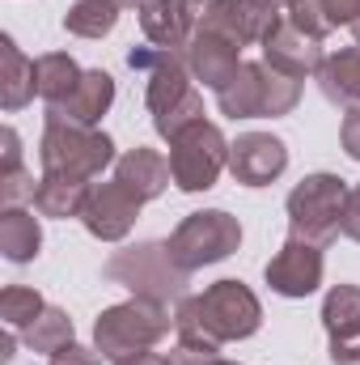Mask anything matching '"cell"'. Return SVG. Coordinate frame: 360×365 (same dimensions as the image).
<instances>
[{
  "mask_svg": "<svg viewBox=\"0 0 360 365\" xmlns=\"http://www.w3.org/2000/svg\"><path fill=\"white\" fill-rule=\"evenodd\" d=\"M284 21V4L280 0H229V30L238 34L242 47L250 43H268V34Z\"/></svg>",
  "mask_w": 360,
  "mask_h": 365,
  "instance_id": "cell-22",
  "label": "cell"
},
{
  "mask_svg": "<svg viewBox=\"0 0 360 365\" xmlns=\"http://www.w3.org/2000/svg\"><path fill=\"white\" fill-rule=\"evenodd\" d=\"M34 73H38V98H43L47 106H64L68 93L77 90V81H81V68H77V60H73L68 51H47V56H38V60H34Z\"/></svg>",
  "mask_w": 360,
  "mask_h": 365,
  "instance_id": "cell-23",
  "label": "cell"
},
{
  "mask_svg": "<svg viewBox=\"0 0 360 365\" xmlns=\"http://www.w3.org/2000/svg\"><path fill=\"white\" fill-rule=\"evenodd\" d=\"M331 361L335 365H360V336H352V340H331Z\"/></svg>",
  "mask_w": 360,
  "mask_h": 365,
  "instance_id": "cell-36",
  "label": "cell"
},
{
  "mask_svg": "<svg viewBox=\"0 0 360 365\" xmlns=\"http://www.w3.org/2000/svg\"><path fill=\"white\" fill-rule=\"evenodd\" d=\"M106 280L132 289V297H153V302H174L179 306L186 293V272L170 259V247L166 242H140V247H127V251H115L106 259Z\"/></svg>",
  "mask_w": 360,
  "mask_h": 365,
  "instance_id": "cell-5",
  "label": "cell"
},
{
  "mask_svg": "<svg viewBox=\"0 0 360 365\" xmlns=\"http://www.w3.org/2000/svg\"><path fill=\"white\" fill-rule=\"evenodd\" d=\"M119 0H77L64 13V30L77 38H106L119 26Z\"/></svg>",
  "mask_w": 360,
  "mask_h": 365,
  "instance_id": "cell-25",
  "label": "cell"
},
{
  "mask_svg": "<svg viewBox=\"0 0 360 365\" xmlns=\"http://www.w3.org/2000/svg\"><path fill=\"white\" fill-rule=\"evenodd\" d=\"M110 102H115V77H110L106 68H85L81 81H77V90L68 93V102H64V106H51V110L68 115L73 123L93 128V123L110 110Z\"/></svg>",
  "mask_w": 360,
  "mask_h": 365,
  "instance_id": "cell-16",
  "label": "cell"
},
{
  "mask_svg": "<svg viewBox=\"0 0 360 365\" xmlns=\"http://www.w3.org/2000/svg\"><path fill=\"white\" fill-rule=\"evenodd\" d=\"M140 204H144V200H140L136 191H127L119 179L97 182L90 191L85 212H81V225L90 230L97 242H123V238L132 234L136 217H140Z\"/></svg>",
  "mask_w": 360,
  "mask_h": 365,
  "instance_id": "cell-11",
  "label": "cell"
},
{
  "mask_svg": "<svg viewBox=\"0 0 360 365\" xmlns=\"http://www.w3.org/2000/svg\"><path fill=\"white\" fill-rule=\"evenodd\" d=\"M43 310H47V302H43V293L30 289V284H9V289L0 293V319H4V327H13V331H21V336L38 323Z\"/></svg>",
  "mask_w": 360,
  "mask_h": 365,
  "instance_id": "cell-26",
  "label": "cell"
},
{
  "mask_svg": "<svg viewBox=\"0 0 360 365\" xmlns=\"http://www.w3.org/2000/svg\"><path fill=\"white\" fill-rule=\"evenodd\" d=\"M127 64L136 73L149 77V115H153V128L162 140H174L179 132H186L191 123L203 119V98L191 86V68H186V51H170V47H132L127 51Z\"/></svg>",
  "mask_w": 360,
  "mask_h": 365,
  "instance_id": "cell-2",
  "label": "cell"
},
{
  "mask_svg": "<svg viewBox=\"0 0 360 365\" xmlns=\"http://www.w3.org/2000/svg\"><path fill=\"white\" fill-rule=\"evenodd\" d=\"M288 170V145L271 132H242L229 145V175L242 187H271Z\"/></svg>",
  "mask_w": 360,
  "mask_h": 365,
  "instance_id": "cell-12",
  "label": "cell"
},
{
  "mask_svg": "<svg viewBox=\"0 0 360 365\" xmlns=\"http://www.w3.org/2000/svg\"><path fill=\"white\" fill-rule=\"evenodd\" d=\"M348 182L339 175H305L288 191V230L292 238H305V242H335L339 238V225H344V204H348Z\"/></svg>",
  "mask_w": 360,
  "mask_h": 365,
  "instance_id": "cell-6",
  "label": "cell"
},
{
  "mask_svg": "<svg viewBox=\"0 0 360 365\" xmlns=\"http://www.w3.org/2000/svg\"><path fill=\"white\" fill-rule=\"evenodd\" d=\"M314 77H318V90L327 102L360 106V47H344V51L327 56Z\"/></svg>",
  "mask_w": 360,
  "mask_h": 365,
  "instance_id": "cell-19",
  "label": "cell"
},
{
  "mask_svg": "<svg viewBox=\"0 0 360 365\" xmlns=\"http://www.w3.org/2000/svg\"><path fill=\"white\" fill-rule=\"evenodd\" d=\"M322 327L331 340L360 336V284H335L322 297Z\"/></svg>",
  "mask_w": 360,
  "mask_h": 365,
  "instance_id": "cell-24",
  "label": "cell"
},
{
  "mask_svg": "<svg viewBox=\"0 0 360 365\" xmlns=\"http://www.w3.org/2000/svg\"><path fill=\"white\" fill-rule=\"evenodd\" d=\"M263 327V306L242 280H216L174 306V336L182 344L216 353L229 340H246Z\"/></svg>",
  "mask_w": 360,
  "mask_h": 365,
  "instance_id": "cell-1",
  "label": "cell"
},
{
  "mask_svg": "<svg viewBox=\"0 0 360 365\" xmlns=\"http://www.w3.org/2000/svg\"><path fill=\"white\" fill-rule=\"evenodd\" d=\"M38 247H43V225L30 208H4L0 212V251L9 264H30L38 259Z\"/></svg>",
  "mask_w": 360,
  "mask_h": 365,
  "instance_id": "cell-21",
  "label": "cell"
},
{
  "mask_svg": "<svg viewBox=\"0 0 360 365\" xmlns=\"http://www.w3.org/2000/svg\"><path fill=\"white\" fill-rule=\"evenodd\" d=\"M166 247H170V259L191 276V272H199V268H208V264L229 259L242 247V225L225 208H203V212L182 217Z\"/></svg>",
  "mask_w": 360,
  "mask_h": 365,
  "instance_id": "cell-7",
  "label": "cell"
},
{
  "mask_svg": "<svg viewBox=\"0 0 360 365\" xmlns=\"http://www.w3.org/2000/svg\"><path fill=\"white\" fill-rule=\"evenodd\" d=\"M208 365H242V361H225V357H212Z\"/></svg>",
  "mask_w": 360,
  "mask_h": 365,
  "instance_id": "cell-39",
  "label": "cell"
},
{
  "mask_svg": "<svg viewBox=\"0 0 360 365\" xmlns=\"http://www.w3.org/2000/svg\"><path fill=\"white\" fill-rule=\"evenodd\" d=\"M115 179L123 182L127 191H136L140 200H157L174 182V170H170V158H162L149 145H136V149H127L115 162Z\"/></svg>",
  "mask_w": 360,
  "mask_h": 365,
  "instance_id": "cell-14",
  "label": "cell"
},
{
  "mask_svg": "<svg viewBox=\"0 0 360 365\" xmlns=\"http://www.w3.org/2000/svg\"><path fill=\"white\" fill-rule=\"evenodd\" d=\"M140 30H144V43H153V47L186 51L191 26H186V13H182V0H149L140 9Z\"/></svg>",
  "mask_w": 360,
  "mask_h": 365,
  "instance_id": "cell-20",
  "label": "cell"
},
{
  "mask_svg": "<svg viewBox=\"0 0 360 365\" xmlns=\"http://www.w3.org/2000/svg\"><path fill=\"white\" fill-rule=\"evenodd\" d=\"M186 68H191L195 81H203L212 93L229 86V77L242 68V43H238V34L229 30V21H225V26L195 30V34L186 38Z\"/></svg>",
  "mask_w": 360,
  "mask_h": 365,
  "instance_id": "cell-9",
  "label": "cell"
},
{
  "mask_svg": "<svg viewBox=\"0 0 360 365\" xmlns=\"http://www.w3.org/2000/svg\"><path fill=\"white\" fill-rule=\"evenodd\" d=\"M51 365H102V353H97V349H81V344L73 340L68 349H60V353L51 357Z\"/></svg>",
  "mask_w": 360,
  "mask_h": 365,
  "instance_id": "cell-32",
  "label": "cell"
},
{
  "mask_svg": "<svg viewBox=\"0 0 360 365\" xmlns=\"http://www.w3.org/2000/svg\"><path fill=\"white\" fill-rule=\"evenodd\" d=\"M90 182L85 179H68V175H43L34 187V212L38 217H55V221H68V217H81L85 204H90Z\"/></svg>",
  "mask_w": 360,
  "mask_h": 365,
  "instance_id": "cell-17",
  "label": "cell"
},
{
  "mask_svg": "<svg viewBox=\"0 0 360 365\" xmlns=\"http://www.w3.org/2000/svg\"><path fill=\"white\" fill-rule=\"evenodd\" d=\"M26 344H30V353H47V357H55L60 349L73 344V319H68L60 306H47V310L38 314V323L26 331Z\"/></svg>",
  "mask_w": 360,
  "mask_h": 365,
  "instance_id": "cell-27",
  "label": "cell"
},
{
  "mask_svg": "<svg viewBox=\"0 0 360 365\" xmlns=\"http://www.w3.org/2000/svg\"><path fill=\"white\" fill-rule=\"evenodd\" d=\"M284 21H288L292 30L318 38V43L335 30L331 17H327V9H322V0H284Z\"/></svg>",
  "mask_w": 360,
  "mask_h": 365,
  "instance_id": "cell-28",
  "label": "cell"
},
{
  "mask_svg": "<svg viewBox=\"0 0 360 365\" xmlns=\"http://www.w3.org/2000/svg\"><path fill=\"white\" fill-rule=\"evenodd\" d=\"M339 234H344V238H352V242H360V182L348 191V204H344V225H339Z\"/></svg>",
  "mask_w": 360,
  "mask_h": 365,
  "instance_id": "cell-31",
  "label": "cell"
},
{
  "mask_svg": "<svg viewBox=\"0 0 360 365\" xmlns=\"http://www.w3.org/2000/svg\"><path fill=\"white\" fill-rule=\"evenodd\" d=\"M123 365H170V357H162V353H140V357H132V361Z\"/></svg>",
  "mask_w": 360,
  "mask_h": 365,
  "instance_id": "cell-38",
  "label": "cell"
},
{
  "mask_svg": "<svg viewBox=\"0 0 360 365\" xmlns=\"http://www.w3.org/2000/svg\"><path fill=\"white\" fill-rule=\"evenodd\" d=\"M263 60H268L275 73H288V77L305 81V77H314L322 68L327 56H322V43L318 38H309V34L292 30L288 21H280L268 34V43H263Z\"/></svg>",
  "mask_w": 360,
  "mask_h": 365,
  "instance_id": "cell-13",
  "label": "cell"
},
{
  "mask_svg": "<svg viewBox=\"0 0 360 365\" xmlns=\"http://www.w3.org/2000/svg\"><path fill=\"white\" fill-rule=\"evenodd\" d=\"M17 336H21V331L4 327V336H0V365H9V361H13V344H17Z\"/></svg>",
  "mask_w": 360,
  "mask_h": 365,
  "instance_id": "cell-37",
  "label": "cell"
},
{
  "mask_svg": "<svg viewBox=\"0 0 360 365\" xmlns=\"http://www.w3.org/2000/svg\"><path fill=\"white\" fill-rule=\"evenodd\" d=\"M38 162L43 175H68V179H97L106 166H115V140L97 128L73 123L60 110H47L43 140H38Z\"/></svg>",
  "mask_w": 360,
  "mask_h": 365,
  "instance_id": "cell-4",
  "label": "cell"
},
{
  "mask_svg": "<svg viewBox=\"0 0 360 365\" xmlns=\"http://www.w3.org/2000/svg\"><path fill=\"white\" fill-rule=\"evenodd\" d=\"M352 34H356V47H360V17L352 21Z\"/></svg>",
  "mask_w": 360,
  "mask_h": 365,
  "instance_id": "cell-41",
  "label": "cell"
},
{
  "mask_svg": "<svg viewBox=\"0 0 360 365\" xmlns=\"http://www.w3.org/2000/svg\"><path fill=\"white\" fill-rule=\"evenodd\" d=\"M339 145H344V153L360 162V106H352L348 115H344V128H339Z\"/></svg>",
  "mask_w": 360,
  "mask_h": 365,
  "instance_id": "cell-30",
  "label": "cell"
},
{
  "mask_svg": "<svg viewBox=\"0 0 360 365\" xmlns=\"http://www.w3.org/2000/svg\"><path fill=\"white\" fill-rule=\"evenodd\" d=\"M216 357V353H208V349H195V344H174V353H170V365H208Z\"/></svg>",
  "mask_w": 360,
  "mask_h": 365,
  "instance_id": "cell-35",
  "label": "cell"
},
{
  "mask_svg": "<svg viewBox=\"0 0 360 365\" xmlns=\"http://www.w3.org/2000/svg\"><path fill=\"white\" fill-rule=\"evenodd\" d=\"M174 327V314L166 302L153 297H127L119 306H106L93 323V349L102 353V361L123 365L140 353H153L157 340H166Z\"/></svg>",
  "mask_w": 360,
  "mask_h": 365,
  "instance_id": "cell-3",
  "label": "cell"
},
{
  "mask_svg": "<svg viewBox=\"0 0 360 365\" xmlns=\"http://www.w3.org/2000/svg\"><path fill=\"white\" fill-rule=\"evenodd\" d=\"M322 9H327L331 26H352L360 17V0H322Z\"/></svg>",
  "mask_w": 360,
  "mask_h": 365,
  "instance_id": "cell-33",
  "label": "cell"
},
{
  "mask_svg": "<svg viewBox=\"0 0 360 365\" xmlns=\"http://www.w3.org/2000/svg\"><path fill=\"white\" fill-rule=\"evenodd\" d=\"M229 166V140L216 123L199 119L170 140V170L179 191H208Z\"/></svg>",
  "mask_w": 360,
  "mask_h": 365,
  "instance_id": "cell-8",
  "label": "cell"
},
{
  "mask_svg": "<svg viewBox=\"0 0 360 365\" xmlns=\"http://www.w3.org/2000/svg\"><path fill=\"white\" fill-rule=\"evenodd\" d=\"M34 175L26 170V166H13V170H0V200H4V208H17V204H26V200H34Z\"/></svg>",
  "mask_w": 360,
  "mask_h": 365,
  "instance_id": "cell-29",
  "label": "cell"
},
{
  "mask_svg": "<svg viewBox=\"0 0 360 365\" xmlns=\"http://www.w3.org/2000/svg\"><path fill=\"white\" fill-rule=\"evenodd\" d=\"M34 93H38L34 60H26L21 47L4 34V38H0V106H4V110H21Z\"/></svg>",
  "mask_w": 360,
  "mask_h": 365,
  "instance_id": "cell-18",
  "label": "cell"
},
{
  "mask_svg": "<svg viewBox=\"0 0 360 365\" xmlns=\"http://www.w3.org/2000/svg\"><path fill=\"white\" fill-rule=\"evenodd\" d=\"M0 170H13V166H21V136L13 132V128H4L0 132Z\"/></svg>",
  "mask_w": 360,
  "mask_h": 365,
  "instance_id": "cell-34",
  "label": "cell"
},
{
  "mask_svg": "<svg viewBox=\"0 0 360 365\" xmlns=\"http://www.w3.org/2000/svg\"><path fill=\"white\" fill-rule=\"evenodd\" d=\"M119 4H136V9H144V4H149V0H119Z\"/></svg>",
  "mask_w": 360,
  "mask_h": 365,
  "instance_id": "cell-40",
  "label": "cell"
},
{
  "mask_svg": "<svg viewBox=\"0 0 360 365\" xmlns=\"http://www.w3.org/2000/svg\"><path fill=\"white\" fill-rule=\"evenodd\" d=\"M263 102H268V64H246L229 77L225 90H216V106L229 119H263Z\"/></svg>",
  "mask_w": 360,
  "mask_h": 365,
  "instance_id": "cell-15",
  "label": "cell"
},
{
  "mask_svg": "<svg viewBox=\"0 0 360 365\" xmlns=\"http://www.w3.org/2000/svg\"><path fill=\"white\" fill-rule=\"evenodd\" d=\"M322 268H327L322 247L288 234V242L268 259L263 276H268L271 293H280V297H309V293H318V284H322Z\"/></svg>",
  "mask_w": 360,
  "mask_h": 365,
  "instance_id": "cell-10",
  "label": "cell"
}]
</instances>
